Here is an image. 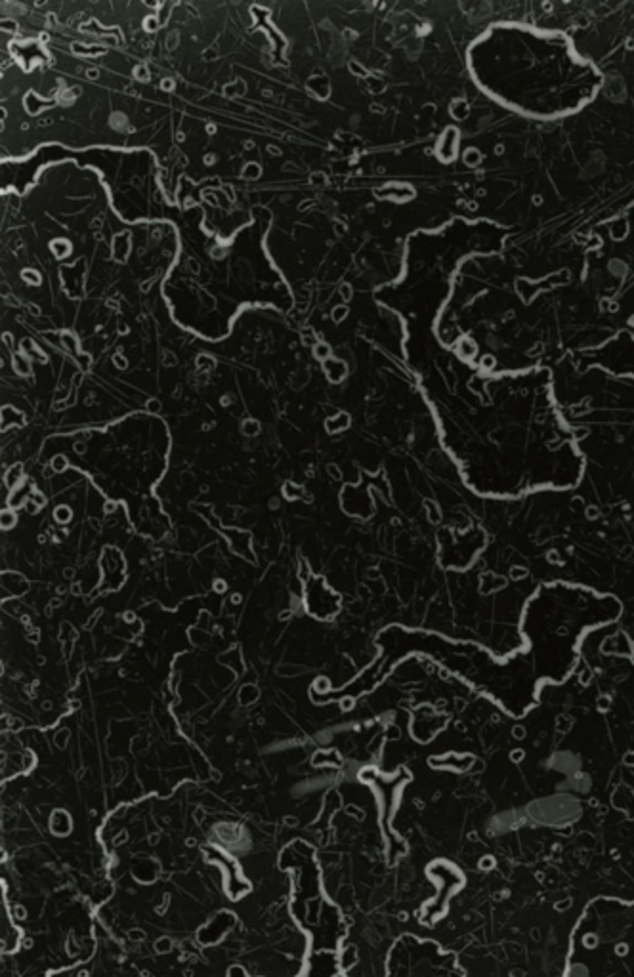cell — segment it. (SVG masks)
Wrapping results in <instances>:
<instances>
[{
	"label": "cell",
	"instance_id": "6da1fadb",
	"mask_svg": "<svg viewBox=\"0 0 634 977\" xmlns=\"http://www.w3.org/2000/svg\"><path fill=\"white\" fill-rule=\"evenodd\" d=\"M621 601L581 584L548 582L528 599L522 615L524 645L505 661H492L485 649L434 638V649L447 669L492 699L507 714L522 718L539 705L547 683H564L581 657L589 632L615 623Z\"/></svg>",
	"mask_w": 634,
	"mask_h": 977
},
{
	"label": "cell",
	"instance_id": "7a4b0ae2",
	"mask_svg": "<svg viewBox=\"0 0 634 977\" xmlns=\"http://www.w3.org/2000/svg\"><path fill=\"white\" fill-rule=\"evenodd\" d=\"M529 816H531V821L538 825L565 826L577 821L579 806L574 804L570 808H562V806H548V802H538L529 808Z\"/></svg>",
	"mask_w": 634,
	"mask_h": 977
},
{
	"label": "cell",
	"instance_id": "3957f363",
	"mask_svg": "<svg viewBox=\"0 0 634 977\" xmlns=\"http://www.w3.org/2000/svg\"><path fill=\"white\" fill-rule=\"evenodd\" d=\"M524 817L518 816V813H501V816H495L493 819L487 821L485 825V830L490 836H502V835H509L512 833L514 828H518L519 825H522Z\"/></svg>",
	"mask_w": 634,
	"mask_h": 977
},
{
	"label": "cell",
	"instance_id": "277c9868",
	"mask_svg": "<svg viewBox=\"0 0 634 977\" xmlns=\"http://www.w3.org/2000/svg\"><path fill=\"white\" fill-rule=\"evenodd\" d=\"M564 977H591V970H589V966H584L583 963H570V966H567Z\"/></svg>",
	"mask_w": 634,
	"mask_h": 977
},
{
	"label": "cell",
	"instance_id": "5b68a950",
	"mask_svg": "<svg viewBox=\"0 0 634 977\" xmlns=\"http://www.w3.org/2000/svg\"><path fill=\"white\" fill-rule=\"evenodd\" d=\"M627 762H629V763H632V765H634V754H630V756H629V758H627Z\"/></svg>",
	"mask_w": 634,
	"mask_h": 977
}]
</instances>
